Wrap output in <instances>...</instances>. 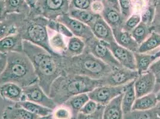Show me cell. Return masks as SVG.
I'll return each mask as SVG.
<instances>
[{
  "label": "cell",
  "mask_w": 160,
  "mask_h": 119,
  "mask_svg": "<svg viewBox=\"0 0 160 119\" xmlns=\"http://www.w3.org/2000/svg\"><path fill=\"white\" fill-rule=\"evenodd\" d=\"M23 52L33 65L38 83L48 95L54 80L63 74L62 55H54L45 49L23 40Z\"/></svg>",
  "instance_id": "1"
},
{
  "label": "cell",
  "mask_w": 160,
  "mask_h": 119,
  "mask_svg": "<svg viewBox=\"0 0 160 119\" xmlns=\"http://www.w3.org/2000/svg\"><path fill=\"white\" fill-rule=\"evenodd\" d=\"M103 85L102 79H94L86 76L63 73L54 80L49 97L56 106L63 104L71 97L80 93H88L98 86Z\"/></svg>",
  "instance_id": "2"
},
{
  "label": "cell",
  "mask_w": 160,
  "mask_h": 119,
  "mask_svg": "<svg viewBox=\"0 0 160 119\" xmlns=\"http://www.w3.org/2000/svg\"><path fill=\"white\" fill-rule=\"evenodd\" d=\"M6 67L0 76V85L13 83L22 88L38 82L33 65L24 52L6 54Z\"/></svg>",
  "instance_id": "3"
},
{
  "label": "cell",
  "mask_w": 160,
  "mask_h": 119,
  "mask_svg": "<svg viewBox=\"0 0 160 119\" xmlns=\"http://www.w3.org/2000/svg\"><path fill=\"white\" fill-rule=\"evenodd\" d=\"M62 66L63 72L76 74L94 79L105 78L112 69L86 50L80 55L72 57L62 56Z\"/></svg>",
  "instance_id": "4"
},
{
  "label": "cell",
  "mask_w": 160,
  "mask_h": 119,
  "mask_svg": "<svg viewBox=\"0 0 160 119\" xmlns=\"http://www.w3.org/2000/svg\"><path fill=\"white\" fill-rule=\"evenodd\" d=\"M48 20L44 17L31 13L22 20L18 29L22 39L45 49L54 55L49 44V36L47 23Z\"/></svg>",
  "instance_id": "5"
},
{
  "label": "cell",
  "mask_w": 160,
  "mask_h": 119,
  "mask_svg": "<svg viewBox=\"0 0 160 119\" xmlns=\"http://www.w3.org/2000/svg\"><path fill=\"white\" fill-rule=\"evenodd\" d=\"M69 0H40L31 13L41 15L48 20H56L59 17L69 14Z\"/></svg>",
  "instance_id": "6"
},
{
  "label": "cell",
  "mask_w": 160,
  "mask_h": 119,
  "mask_svg": "<svg viewBox=\"0 0 160 119\" xmlns=\"http://www.w3.org/2000/svg\"><path fill=\"white\" fill-rule=\"evenodd\" d=\"M86 48L88 52L91 53L95 57L100 60L107 65L112 67H122L115 59L112 52L108 46V44L103 40L93 37L85 41Z\"/></svg>",
  "instance_id": "7"
},
{
  "label": "cell",
  "mask_w": 160,
  "mask_h": 119,
  "mask_svg": "<svg viewBox=\"0 0 160 119\" xmlns=\"http://www.w3.org/2000/svg\"><path fill=\"white\" fill-rule=\"evenodd\" d=\"M139 76L137 70L124 67H113L111 72L102 79L103 85L123 86L136 79Z\"/></svg>",
  "instance_id": "8"
},
{
  "label": "cell",
  "mask_w": 160,
  "mask_h": 119,
  "mask_svg": "<svg viewBox=\"0 0 160 119\" xmlns=\"http://www.w3.org/2000/svg\"><path fill=\"white\" fill-rule=\"evenodd\" d=\"M22 88L24 101L27 100L35 102L52 110H54L56 108L57 106L53 99L44 92L38 82Z\"/></svg>",
  "instance_id": "9"
},
{
  "label": "cell",
  "mask_w": 160,
  "mask_h": 119,
  "mask_svg": "<svg viewBox=\"0 0 160 119\" xmlns=\"http://www.w3.org/2000/svg\"><path fill=\"white\" fill-rule=\"evenodd\" d=\"M124 86L101 85L87 93L90 99L100 105L106 106L112 99L123 93Z\"/></svg>",
  "instance_id": "10"
},
{
  "label": "cell",
  "mask_w": 160,
  "mask_h": 119,
  "mask_svg": "<svg viewBox=\"0 0 160 119\" xmlns=\"http://www.w3.org/2000/svg\"><path fill=\"white\" fill-rule=\"evenodd\" d=\"M56 20L64 24L74 36L80 38L84 42L94 37L90 27L71 17L69 14L61 16Z\"/></svg>",
  "instance_id": "11"
},
{
  "label": "cell",
  "mask_w": 160,
  "mask_h": 119,
  "mask_svg": "<svg viewBox=\"0 0 160 119\" xmlns=\"http://www.w3.org/2000/svg\"><path fill=\"white\" fill-rule=\"evenodd\" d=\"M108 46L121 66L132 70H136L134 53L120 46L115 40L108 44Z\"/></svg>",
  "instance_id": "12"
},
{
  "label": "cell",
  "mask_w": 160,
  "mask_h": 119,
  "mask_svg": "<svg viewBox=\"0 0 160 119\" xmlns=\"http://www.w3.org/2000/svg\"><path fill=\"white\" fill-rule=\"evenodd\" d=\"M155 83V78L153 73L149 70L140 74L134 80V83L136 98L153 93Z\"/></svg>",
  "instance_id": "13"
},
{
  "label": "cell",
  "mask_w": 160,
  "mask_h": 119,
  "mask_svg": "<svg viewBox=\"0 0 160 119\" xmlns=\"http://www.w3.org/2000/svg\"><path fill=\"white\" fill-rule=\"evenodd\" d=\"M26 16L20 14H7L6 19L0 21V40L18 33L19 27Z\"/></svg>",
  "instance_id": "14"
},
{
  "label": "cell",
  "mask_w": 160,
  "mask_h": 119,
  "mask_svg": "<svg viewBox=\"0 0 160 119\" xmlns=\"http://www.w3.org/2000/svg\"><path fill=\"white\" fill-rule=\"evenodd\" d=\"M94 36L98 40L109 44L115 41L111 27L109 26L102 16H99L90 26Z\"/></svg>",
  "instance_id": "15"
},
{
  "label": "cell",
  "mask_w": 160,
  "mask_h": 119,
  "mask_svg": "<svg viewBox=\"0 0 160 119\" xmlns=\"http://www.w3.org/2000/svg\"><path fill=\"white\" fill-rule=\"evenodd\" d=\"M0 97L13 104L24 101L23 88L13 83H5L0 85Z\"/></svg>",
  "instance_id": "16"
},
{
  "label": "cell",
  "mask_w": 160,
  "mask_h": 119,
  "mask_svg": "<svg viewBox=\"0 0 160 119\" xmlns=\"http://www.w3.org/2000/svg\"><path fill=\"white\" fill-rule=\"evenodd\" d=\"M103 2L104 9L101 14L102 17L112 29H122L126 21L120 10L115 9Z\"/></svg>",
  "instance_id": "17"
},
{
  "label": "cell",
  "mask_w": 160,
  "mask_h": 119,
  "mask_svg": "<svg viewBox=\"0 0 160 119\" xmlns=\"http://www.w3.org/2000/svg\"><path fill=\"white\" fill-rule=\"evenodd\" d=\"M23 52V40L19 33L8 36L0 40V53Z\"/></svg>",
  "instance_id": "18"
},
{
  "label": "cell",
  "mask_w": 160,
  "mask_h": 119,
  "mask_svg": "<svg viewBox=\"0 0 160 119\" xmlns=\"http://www.w3.org/2000/svg\"><path fill=\"white\" fill-rule=\"evenodd\" d=\"M38 117L18 103L7 105L2 112L3 119H37Z\"/></svg>",
  "instance_id": "19"
},
{
  "label": "cell",
  "mask_w": 160,
  "mask_h": 119,
  "mask_svg": "<svg viewBox=\"0 0 160 119\" xmlns=\"http://www.w3.org/2000/svg\"><path fill=\"white\" fill-rule=\"evenodd\" d=\"M115 42L127 50L136 53L138 51L139 45L134 40L131 33L124 31L122 29H112Z\"/></svg>",
  "instance_id": "20"
},
{
  "label": "cell",
  "mask_w": 160,
  "mask_h": 119,
  "mask_svg": "<svg viewBox=\"0 0 160 119\" xmlns=\"http://www.w3.org/2000/svg\"><path fill=\"white\" fill-rule=\"evenodd\" d=\"M122 93L105 106L102 119H124L122 109Z\"/></svg>",
  "instance_id": "21"
},
{
  "label": "cell",
  "mask_w": 160,
  "mask_h": 119,
  "mask_svg": "<svg viewBox=\"0 0 160 119\" xmlns=\"http://www.w3.org/2000/svg\"><path fill=\"white\" fill-rule=\"evenodd\" d=\"M134 80L128 83L124 86L122 98V109L124 116L132 111V107L136 98L134 86Z\"/></svg>",
  "instance_id": "22"
},
{
  "label": "cell",
  "mask_w": 160,
  "mask_h": 119,
  "mask_svg": "<svg viewBox=\"0 0 160 119\" xmlns=\"http://www.w3.org/2000/svg\"><path fill=\"white\" fill-rule=\"evenodd\" d=\"M49 44L54 53L59 55H63L67 50V41L66 37L60 33L54 32L49 29Z\"/></svg>",
  "instance_id": "23"
},
{
  "label": "cell",
  "mask_w": 160,
  "mask_h": 119,
  "mask_svg": "<svg viewBox=\"0 0 160 119\" xmlns=\"http://www.w3.org/2000/svg\"><path fill=\"white\" fill-rule=\"evenodd\" d=\"M6 12L9 14H20L29 16L31 10L25 0H4Z\"/></svg>",
  "instance_id": "24"
},
{
  "label": "cell",
  "mask_w": 160,
  "mask_h": 119,
  "mask_svg": "<svg viewBox=\"0 0 160 119\" xmlns=\"http://www.w3.org/2000/svg\"><path fill=\"white\" fill-rule=\"evenodd\" d=\"M90 99L87 93H83L73 96L67 100L63 105L68 107L72 112L73 119H75L77 115Z\"/></svg>",
  "instance_id": "25"
},
{
  "label": "cell",
  "mask_w": 160,
  "mask_h": 119,
  "mask_svg": "<svg viewBox=\"0 0 160 119\" xmlns=\"http://www.w3.org/2000/svg\"><path fill=\"white\" fill-rule=\"evenodd\" d=\"M85 48L86 44L84 40L73 36L68 38L67 41V50L62 56L72 57L80 55L84 51Z\"/></svg>",
  "instance_id": "26"
},
{
  "label": "cell",
  "mask_w": 160,
  "mask_h": 119,
  "mask_svg": "<svg viewBox=\"0 0 160 119\" xmlns=\"http://www.w3.org/2000/svg\"><path fill=\"white\" fill-rule=\"evenodd\" d=\"M69 15L76 20L87 25L90 27L100 16V14L94 13L90 10H81L77 8H70Z\"/></svg>",
  "instance_id": "27"
},
{
  "label": "cell",
  "mask_w": 160,
  "mask_h": 119,
  "mask_svg": "<svg viewBox=\"0 0 160 119\" xmlns=\"http://www.w3.org/2000/svg\"><path fill=\"white\" fill-rule=\"evenodd\" d=\"M134 55L136 61V70L139 75L147 72L153 61L156 60L153 54L136 52L134 53Z\"/></svg>",
  "instance_id": "28"
},
{
  "label": "cell",
  "mask_w": 160,
  "mask_h": 119,
  "mask_svg": "<svg viewBox=\"0 0 160 119\" xmlns=\"http://www.w3.org/2000/svg\"><path fill=\"white\" fill-rule=\"evenodd\" d=\"M160 48V33L153 32L139 47L137 53L154 54Z\"/></svg>",
  "instance_id": "29"
},
{
  "label": "cell",
  "mask_w": 160,
  "mask_h": 119,
  "mask_svg": "<svg viewBox=\"0 0 160 119\" xmlns=\"http://www.w3.org/2000/svg\"><path fill=\"white\" fill-rule=\"evenodd\" d=\"M157 103L156 94L154 93H150L136 99L132 107V111L150 110L154 108Z\"/></svg>",
  "instance_id": "30"
},
{
  "label": "cell",
  "mask_w": 160,
  "mask_h": 119,
  "mask_svg": "<svg viewBox=\"0 0 160 119\" xmlns=\"http://www.w3.org/2000/svg\"><path fill=\"white\" fill-rule=\"evenodd\" d=\"M19 106L25 108L28 112L37 116H44L52 114L53 110L41 106L38 104L32 102L27 100L22 101L18 103Z\"/></svg>",
  "instance_id": "31"
},
{
  "label": "cell",
  "mask_w": 160,
  "mask_h": 119,
  "mask_svg": "<svg viewBox=\"0 0 160 119\" xmlns=\"http://www.w3.org/2000/svg\"><path fill=\"white\" fill-rule=\"evenodd\" d=\"M152 32L153 31L151 26L140 21V23L132 31L131 34L134 40L140 45Z\"/></svg>",
  "instance_id": "32"
},
{
  "label": "cell",
  "mask_w": 160,
  "mask_h": 119,
  "mask_svg": "<svg viewBox=\"0 0 160 119\" xmlns=\"http://www.w3.org/2000/svg\"><path fill=\"white\" fill-rule=\"evenodd\" d=\"M124 119H160L155 108L148 110L132 111L124 116Z\"/></svg>",
  "instance_id": "33"
},
{
  "label": "cell",
  "mask_w": 160,
  "mask_h": 119,
  "mask_svg": "<svg viewBox=\"0 0 160 119\" xmlns=\"http://www.w3.org/2000/svg\"><path fill=\"white\" fill-rule=\"evenodd\" d=\"M48 29L56 33H60L67 38L73 36V34L64 24L56 20H48L47 23Z\"/></svg>",
  "instance_id": "34"
},
{
  "label": "cell",
  "mask_w": 160,
  "mask_h": 119,
  "mask_svg": "<svg viewBox=\"0 0 160 119\" xmlns=\"http://www.w3.org/2000/svg\"><path fill=\"white\" fill-rule=\"evenodd\" d=\"M155 13V0H148L145 9L140 14L141 21L151 26Z\"/></svg>",
  "instance_id": "35"
},
{
  "label": "cell",
  "mask_w": 160,
  "mask_h": 119,
  "mask_svg": "<svg viewBox=\"0 0 160 119\" xmlns=\"http://www.w3.org/2000/svg\"><path fill=\"white\" fill-rule=\"evenodd\" d=\"M52 114L53 119H73L72 112L63 104L57 106L53 110Z\"/></svg>",
  "instance_id": "36"
},
{
  "label": "cell",
  "mask_w": 160,
  "mask_h": 119,
  "mask_svg": "<svg viewBox=\"0 0 160 119\" xmlns=\"http://www.w3.org/2000/svg\"><path fill=\"white\" fill-rule=\"evenodd\" d=\"M141 21V16L139 14H132L126 21L122 27V29L126 32L131 33L134 29L137 26Z\"/></svg>",
  "instance_id": "37"
},
{
  "label": "cell",
  "mask_w": 160,
  "mask_h": 119,
  "mask_svg": "<svg viewBox=\"0 0 160 119\" xmlns=\"http://www.w3.org/2000/svg\"><path fill=\"white\" fill-rule=\"evenodd\" d=\"M120 12L125 21L133 14V4L132 0H118Z\"/></svg>",
  "instance_id": "38"
},
{
  "label": "cell",
  "mask_w": 160,
  "mask_h": 119,
  "mask_svg": "<svg viewBox=\"0 0 160 119\" xmlns=\"http://www.w3.org/2000/svg\"><path fill=\"white\" fill-rule=\"evenodd\" d=\"M148 70L153 73L155 78L156 83L153 93H156L160 89V58L153 61Z\"/></svg>",
  "instance_id": "39"
},
{
  "label": "cell",
  "mask_w": 160,
  "mask_h": 119,
  "mask_svg": "<svg viewBox=\"0 0 160 119\" xmlns=\"http://www.w3.org/2000/svg\"><path fill=\"white\" fill-rule=\"evenodd\" d=\"M70 8L90 10L91 4L96 0H69Z\"/></svg>",
  "instance_id": "40"
},
{
  "label": "cell",
  "mask_w": 160,
  "mask_h": 119,
  "mask_svg": "<svg viewBox=\"0 0 160 119\" xmlns=\"http://www.w3.org/2000/svg\"><path fill=\"white\" fill-rule=\"evenodd\" d=\"M151 27L153 32L160 33V0H155V13Z\"/></svg>",
  "instance_id": "41"
},
{
  "label": "cell",
  "mask_w": 160,
  "mask_h": 119,
  "mask_svg": "<svg viewBox=\"0 0 160 119\" xmlns=\"http://www.w3.org/2000/svg\"><path fill=\"white\" fill-rule=\"evenodd\" d=\"M104 108L105 106L99 104L98 109L93 113L86 115L80 112L77 115L75 119H102Z\"/></svg>",
  "instance_id": "42"
},
{
  "label": "cell",
  "mask_w": 160,
  "mask_h": 119,
  "mask_svg": "<svg viewBox=\"0 0 160 119\" xmlns=\"http://www.w3.org/2000/svg\"><path fill=\"white\" fill-rule=\"evenodd\" d=\"M99 106V104H98L96 102L92 99H89L86 102V104L82 108L80 112L86 115L91 114L96 112Z\"/></svg>",
  "instance_id": "43"
},
{
  "label": "cell",
  "mask_w": 160,
  "mask_h": 119,
  "mask_svg": "<svg viewBox=\"0 0 160 119\" xmlns=\"http://www.w3.org/2000/svg\"><path fill=\"white\" fill-rule=\"evenodd\" d=\"M103 9L104 4L103 0H96L93 1L91 4L90 10L94 13L101 15Z\"/></svg>",
  "instance_id": "44"
},
{
  "label": "cell",
  "mask_w": 160,
  "mask_h": 119,
  "mask_svg": "<svg viewBox=\"0 0 160 119\" xmlns=\"http://www.w3.org/2000/svg\"><path fill=\"white\" fill-rule=\"evenodd\" d=\"M6 61H7L6 54L0 53V76L6 67ZM0 99H2L1 97H0Z\"/></svg>",
  "instance_id": "45"
},
{
  "label": "cell",
  "mask_w": 160,
  "mask_h": 119,
  "mask_svg": "<svg viewBox=\"0 0 160 119\" xmlns=\"http://www.w3.org/2000/svg\"><path fill=\"white\" fill-rule=\"evenodd\" d=\"M7 14L6 12L4 0L0 1V21L6 19L7 17Z\"/></svg>",
  "instance_id": "46"
},
{
  "label": "cell",
  "mask_w": 160,
  "mask_h": 119,
  "mask_svg": "<svg viewBox=\"0 0 160 119\" xmlns=\"http://www.w3.org/2000/svg\"><path fill=\"white\" fill-rule=\"evenodd\" d=\"M104 2H105L111 6V7L115 8V9L120 10V6L118 3V0H103Z\"/></svg>",
  "instance_id": "47"
},
{
  "label": "cell",
  "mask_w": 160,
  "mask_h": 119,
  "mask_svg": "<svg viewBox=\"0 0 160 119\" xmlns=\"http://www.w3.org/2000/svg\"><path fill=\"white\" fill-rule=\"evenodd\" d=\"M25 1L31 10H32L35 8L38 0H25Z\"/></svg>",
  "instance_id": "48"
},
{
  "label": "cell",
  "mask_w": 160,
  "mask_h": 119,
  "mask_svg": "<svg viewBox=\"0 0 160 119\" xmlns=\"http://www.w3.org/2000/svg\"><path fill=\"white\" fill-rule=\"evenodd\" d=\"M37 119H53V114L52 113L50 114L44 116H38Z\"/></svg>",
  "instance_id": "49"
},
{
  "label": "cell",
  "mask_w": 160,
  "mask_h": 119,
  "mask_svg": "<svg viewBox=\"0 0 160 119\" xmlns=\"http://www.w3.org/2000/svg\"><path fill=\"white\" fill-rule=\"evenodd\" d=\"M158 116L160 118V102H158L157 104L154 107Z\"/></svg>",
  "instance_id": "50"
},
{
  "label": "cell",
  "mask_w": 160,
  "mask_h": 119,
  "mask_svg": "<svg viewBox=\"0 0 160 119\" xmlns=\"http://www.w3.org/2000/svg\"><path fill=\"white\" fill-rule=\"evenodd\" d=\"M154 56H155V58L156 60L160 58V48L156 53L154 54Z\"/></svg>",
  "instance_id": "51"
},
{
  "label": "cell",
  "mask_w": 160,
  "mask_h": 119,
  "mask_svg": "<svg viewBox=\"0 0 160 119\" xmlns=\"http://www.w3.org/2000/svg\"><path fill=\"white\" fill-rule=\"evenodd\" d=\"M155 94H156V97L158 102H160V89Z\"/></svg>",
  "instance_id": "52"
},
{
  "label": "cell",
  "mask_w": 160,
  "mask_h": 119,
  "mask_svg": "<svg viewBox=\"0 0 160 119\" xmlns=\"http://www.w3.org/2000/svg\"><path fill=\"white\" fill-rule=\"evenodd\" d=\"M0 1H2V0H0Z\"/></svg>",
  "instance_id": "53"
},
{
  "label": "cell",
  "mask_w": 160,
  "mask_h": 119,
  "mask_svg": "<svg viewBox=\"0 0 160 119\" xmlns=\"http://www.w3.org/2000/svg\"><path fill=\"white\" fill-rule=\"evenodd\" d=\"M38 1H40V0H38Z\"/></svg>",
  "instance_id": "54"
}]
</instances>
